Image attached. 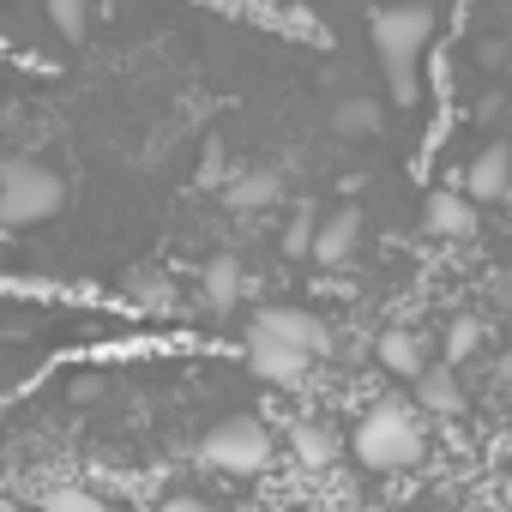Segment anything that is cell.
<instances>
[{
    "mask_svg": "<svg viewBox=\"0 0 512 512\" xmlns=\"http://www.w3.org/2000/svg\"><path fill=\"white\" fill-rule=\"evenodd\" d=\"M500 500H506V512H512V464H506V482H500Z\"/></svg>",
    "mask_w": 512,
    "mask_h": 512,
    "instance_id": "cell-24",
    "label": "cell"
},
{
    "mask_svg": "<svg viewBox=\"0 0 512 512\" xmlns=\"http://www.w3.org/2000/svg\"><path fill=\"white\" fill-rule=\"evenodd\" d=\"M416 398H422V410H434V416H458V410H464V392H458L452 368H434V374H422Z\"/></svg>",
    "mask_w": 512,
    "mask_h": 512,
    "instance_id": "cell-14",
    "label": "cell"
},
{
    "mask_svg": "<svg viewBox=\"0 0 512 512\" xmlns=\"http://www.w3.org/2000/svg\"><path fill=\"white\" fill-rule=\"evenodd\" d=\"M49 19H55L67 37H85V25H91V13L79 7V0H49Z\"/></svg>",
    "mask_w": 512,
    "mask_h": 512,
    "instance_id": "cell-19",
    "label": "cell"
},
{
    "mask_svg": "<svg viewBox=\"0 0 512 512\" xmlns=\"http://www.w3.org/2000/svg\"><path fill=\"white\" fill-rule=\"evenodd\" d=\"M290 452H296L302 470H332L338 464V434L326 422H296L290 428Z\"/></svg>",
    "mask_w": 512,
    "mask_h": 512,
    "instance_id": "cell-12",
    "label": "cell"
},
{
    "mask_svg": "<svg viewBox=\"0 0 512 512\" xmlns=\"http://www.w3.org/2000/svg\"><path fill=\"white\" fill-rule=\"evenodd\" d=\"M350 446H356V458H362L368 470H410V464H422V452H428L416 410H410V404H398V398L374 404V410L356 422Z\"/></svg>",
    "mask_w": 512,
    "mask_h": 512,
    "instance_id": "cell-2",
    "label": "cell"
},
{
    "mask_svg": "<svg viewBox=\"0 0 512 512\" xmlns=\"http://www.w3.org/2000/svg\"><path fill=\"white\" fill-rule=\"evenodd\" d=\"M247 368L260 374L266 386H302L308 368H314V356L284 350V344H272V338H247Z\"/></svg>",
    "mask_w": 512,
    "mask_h": 512,
    "instance_id": "cell-7",
    "label": "cell"
},
{
    "mask_svg": "<svg viewBox=\"0 0 512 512\" xmlns=\"http://www.w3.org/2000/svg\"><path fill=\"white\" fill-rule=\"evenodd\" d=\"M223 199H229V211H266V205L284 199V175H278V169H247V175L229 181Z\"/></svg>",
    "mask_w": 512,
    "mask_h": 512,
    "instance_id": "cell-11",
    "label": "cell"
},
{
    "mask_svg": "<svg viewBox=\"0 0 512 512\" xmlns=\"http://www.w3.org/2000/svg\"><path fill=\"white\" fill-rule=\"evenodd\" d=\"M314 235H320V223H314V211H302L290 229H284V253L290 260H302V253H314Z\"/></svg>",
    "mask_w": 512,
    "mask_h": 512,
    "instance_id": "cell-18",
    "label": "cell"
},
{
    "mask_svg": "<svg viewBox=\"0 0 512 512\" xmlns=\"http://www.w3.org/2000/svg\"><path fill=\"white\" fill-rule=\"evenodd\" d=\"M37 512H109V506H103V494L85 488V482H55Z\"/></svg>",
    "mask_w": 512,
    "mask_h": 512,
    "instance_id": "cell-15",
    "label": "cell"
},
{
    "mask_svg": "<svg viewBox=\"0 0 512 512\" xmlns=\"http://www.w3.org/2000/svg\"><path fill=\"white\" fill-rule=\"evenodd\" d=\"M368 37L380 49L392 103H416V49L434 37V13L428 7H392V13H368Z\"/></svg>",
    "mask_w": 512,
    "mask_h": 512,
    "instance_id": "cell-1",
    "label": "cell"
},
{
    "mask_svg": "<svg viewBox=\"0 0 512 512\" xmlns=\"http://www.w3.org/2000/svg\"><path fill=\"white\" fill-rule=\"evenodd\" d=\"M500 380H512V356H500Z\"/></svg>",
    "mask_w": 512,
    "mask_h": 512,
    "instance_id": "cell-25",
    "label": "cell"
},
{
    "mask_svg": "<svg viewBox=\"0 0 512 512\" xmlns=\"http://www.w3.org/2000/svg\"><path fill=\"white\" fill-rule=\"evenodd\" d=\"M362 512H392V506H362Z\"/></svg>",
    "mask_w": 512,
    "mask_h": 512,
    "instance_id": "cell-26",
    "label": "cell"
},
{
    "mask_svg": "<svg viewBox=\"0 0 512 512\" xmlns=\"http://www.w3.org/2000/svg\"><path fill=\"white\" fill-rule=\"evenodd\" d=\"M476 338H482V326L476 320H452V332H446V356L458 362V356H470L476 350Z\"/></svg>",
    "mask_w": 512,
    "mask_h": 512,
    "instance_id": "cell-20",
    "label": "cell"
},
{
    "mask_svg": "<svg viewBox=\"0 0 512 512\" xmlns=\"http://www.w3.org/2000/svg\"><path fill=\"white\" fill-rule=\"evenodd\" d=\"M356 235H362V211H356V205L332 211V217L320 223V235H314V260H320V266H344L350 247H356Z\"/></svg>",
    "mask_w": 512,
    "mask_h": 512,
    "instance_id": "cell-10",
    "label": "cell"
},
{
    "mask_svg": "<svg viewBox=\"0 0 512 512\" xmlns=\"http://www.w3.org/2000/svg\"><path fill=\"white\" fill-rule=\"evenodd\" d=\"M157 512H217V506H205V500H193V494H175V500H163Z\"/></svg>",
    "mask_w": 512,
    "mask_h": 512,
    "instance_id": "cell-22",
    "label": "cell"
},
{
    "mask_svg": "<svg viewBox=\"0 0 512 512\" xmlns=\"http://www.w3.org/2000/svg\"><path fill=\"white\" fill-rule=\"evenodd\" d=\"M61 205H67V181L49 163L7 157V169H0V223H7V229H31V223L55 217Z\"/></svg>",
    "mask_w": 512,
    "mask_h": 512,
    "instance_id": "cell-3",
    "label": "cell"
},
{
    "mask_svg": "<svg viewBox=\"0 0 512 512\" xmlns=\"http://www.w3.org/2000/svg\"><path fill=\"white\" fill-rule=\"evenodd\" d=\"M320 512H362V500H356V482H350V476H338V482L326 488Z\"/></svg>",
    "mask_w": 512,
    "mask_h": 512,
    "instance_id": "cell-21",
    "label": "cell"
},
{
    "mask_svg": "<svg viewBox=\"0 0 512 512\" xmlns=\"http://www.w3.org/2000/svg\"><path fill=\"white\" fill-rule=\"evenodd\" d=\"M199 464L223 476H260L272 464V428L260 416H229L199 440Z\"/></svg>",
    "mask_w": 512,
    "mask_h": 512,
    "instance_id": "cell-4",
    "label": "cell"
},
{
    "mask_svg": "<svg viewBox=\"0 0 512 512\" xmlns=\"http://www.w3.org/2000/svg\"><path fill=\"white\" fill-rule=\"evenodd\" d=\"M506 205H512V187H506Z\"/></svg>",
    "mask_w": 512,
    "mask_h": 512,
    "instance_id": "cell-27",
    "label": "cell"
},
{
    "mask_svg": "<svg viewBox=\"0 0 512 512\" xmlns=\"http://www.w3.org/2000/svg\"><path fill=\"white\" fill-rule=\"evenodd\" d=\"M199 290H205V302H211L217 314H229V308L241 302V290H247V272H241V260H235V253H211V260H205V272H199Z\"/></svg>",
    "mask_w": 512,
    "mask_h": 512,
    "instance_id": "cell-9",
    "label": "cell"
},
{
    "mask_svg": "<svg viewBox=\"0 0 512 512\" xmlns=\"http://www.w3.org/2000/svg\"><path fill=\"white\" fill-rule=\"evenodd\" d=\"M506 187H512V151L506 145L476 151L470 169H464V193L470 199H506Z\"/></svg>",
    "mask_w": 512,
    "mask_h": 512,
    "instance_id": "cell-8",
    "label": "cell"
},
{
    "mask_svg": "<svg viewBox=\"0 0 512 512\" xmlns=\"http://www.w3.org/2000/svg\"><path fill=\"white\" fill-rule=\"evenodd\" d=\"M380 368L398 374V380H422V374H428L422 344H416L410 332H386V338H380Z\"/></svg>",
    "mask_w": 512,
    "mask_h": 512,
    "instance_id": "cell-13",
    "label": "cell"
},
{
    "mask_svg": "<svg viewBox=\"0 0 512 512\" xmlns=\"http://www.w3.org/2000/svg\"><path fill=\"white\" fill-rule=\"evenodd\" d=\"M332 127L350 133V139H362V133L380 127V103H374V97H344V103L332 109Z\"/></svg>",
    "mask_w": 512,
    "mask_h": 512,
    "instance_id": "cell-16",
    "label": "cell"
},
{
    "mask_svg": "<svg viewBox=\"0 0 512 512\" xmlns=\"http://www.w3.org/2000/svg\"><path fill=\"white\" fill-rule=\"evenodd\" d=\"M422 229L434 241H470L476 235V205L464 187H434L428 205H422Z\"/></svg>",
    "mask_w": 512,
    "mask_h": 512,
    "instance_id": "cell-6",
    "label": "cell"
},
{
    "mask_svg": "<svg viewBox=\"0 0 512 512\" xmlns=\"http://www.w3.org/2000/svg\"><path fill=\"white\" fill-rule=\"evenodd\" d=\"M133 296H139L145 308H157V314H175V284L157 278V272H151V278H133Z\"/></svg>",
    "mask_w": 512,
    "mask_h": 512,
    "instance_id": "cell-17",
    "label": "cell"
},
{
    "mask_svg": "<svg viewBox=\"0 0 512 512\" xmlns=\"http://www.w3.org/2000/svg\"><path fill=\"white\" fill-rule=\"evenodd\" d=\"M247 338H272V344H284V350L320 356L332 332H326V320L308 314V308H260V314H253V326H247Z\"/></svg>",
    "mask_w": 512,
    "mask_h": 512,
    "instance_id": "cell-5",
    "label": "cell"
},
{
    "mask_svg": "<svg viewBox=\"0 0 512 512\" xmlns=\"http://www.w3.org/2000/svg\"><path fill=\"white\" fill-rule=\"evenodd\" d=\"M217 175H223V157H217V151H211V157H205V169H199V181H205V187H211V181H217Z\"/></svg>",
    "mask_w": 512,
    "mask_h": 512,
    "instance_id": "cell-23",
    "label": "cell"
}]
</instances>
